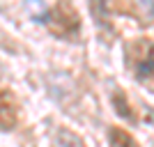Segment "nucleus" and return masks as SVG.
Masks as SVG:
<instances>
[{"mask_svg":"<svg viewBox=\"0 0 154 147\" xmlns=\"http://www.w3.org/2000/svg\"><path fill=\"white\" fill-rule=\"evenodd\" d=\"M42 21H44L46 28H48L55 37H60V39H76L78 32H81L78 12L67 2V0H60Z\"/></svg>","mask_w":154,"mask_h":147,"instance_id":"obj_1","label":"nucleus"},{"mask_svg":"<svg viewBox=\"0 0 154 147\" xmlns=\"http://www.w3.org/2000/svg\"><path fill=\"white\" fill-rule=\"evenodd\" d=\"M127 64L134 69L136 78H149L154 74V41L138 39L127 48Z\"/></svg>","mask_w":154,"mask_h":147,"instance_id":"obj_2","label":"nucleus"},{"mask_svg":"<svg viewBox=\"0 0 154 147\" xmlns=\"http://www.w3.org/2000/svg\"><path fill=\"white\" fill-rule=\"evenodd\" d=\"M19 122V101L9 90H0V129L9 131Z\"/></svg>","mask_w":154,"mask_h":147,"instance_id":"obj_3","label":"nucleus"},{"mask_svg":"<svg viewBox=\"0 0 154 147\" xmlns=\"http://www.w3.org/2000/svg\"><path fill=\"white\" fill-rule=\"evenodd\" d=\"M108 142L110 147H140L131 133H127L124 129L120 127H110L108 129Z\"/></svg>","mask_w":154,"mask_h":147,"instance_id":"obj_4","label":"nucleus"},{"mask_svg":"<svg viewBox=\"0 0 154 147\" xmlns=\"http://www.w3.org/2000/svg\"><path fill=\"white\" fill-rule=\"evenodd\" d=\"M53 145L55 147H85V142L76 133H71L69 129H58L55 138H53Z\"/></svg>","mask_w":154,"mask_h":147,"instance_id":"obj_5","label":"nucleus"},{"mask_svg":"<svg viewBox=\"0 0 154 147\" xmlns=\"http://www.w3.org/2000/svg\"><path fill=\"white\" fill-rule=\"evenodd\" d=\"M113 108H115V113L122 117V120L136 122L134 110H131V106H129V101H127V96H124L122 92H115V94H113Z\"/></svg>","mask_w":154,"mask_h":147,"instance_id":"obj_6","label":"nucleus"},{"mask_svg":"<svg viewBox=\"0 0 154 147\" xmlns=\"http://www.w3.org/2000/svg\"><path fill=\"white\" fill-rule=\"evenodd\" d=\"M92 14L99 26L108 28L110 26V5L108 0H92Z\"/></svg>","mask_w":154,"mask_h":147,"instance_id":"obj_7","label":"nucleus"},{"mask_svg":"<svg viewBox=\"0 0 154 147\" xmlns=\"http://www.w3.org/2000/svg\"><path fill=\"white\" fill-rule=\"evenodd\" d=\"M138 5L147 12V19H154V0H138Z\"/></svg>","mask_w":154,"mask_h":147,"instance_id":"obj_8","label":"nucleus"}]
</instances>
